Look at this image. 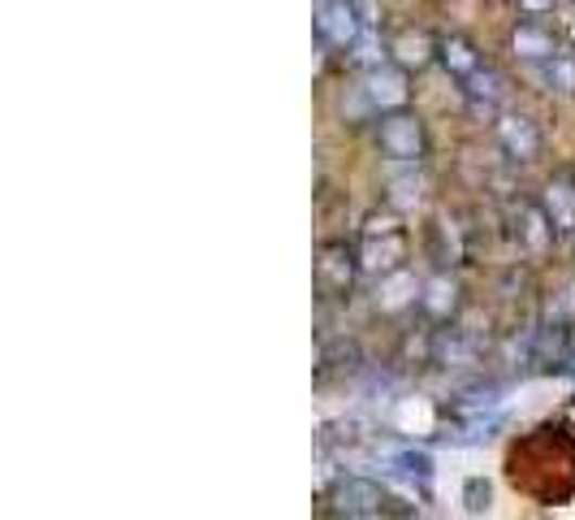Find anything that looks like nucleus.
Here are the masks:
<instances>
[{
    "instance_id": "nucleus-1",
    "label": "nucleus",
    "mask_w": 575,
    "mask_h": 520,
    "mask_svg": "<svg viewBox=\"0 0 575 520\" xmlns=\"http://www.w3.org/2000/svg\"><path fill=\"white\" fill-rule=\"evenodd\" d=\"M389 504H394V499H389L381 486L363 482V478L337 482V512H346V517H381V512H394Z\"/></svg>"
},
{
    "instance_id": "nucleus-2",
    "label": "nucleus",
    "mask_w": 575,
    "mask_h": 520,
    "mask_svg": "<svg viewBox=\"0 0 575 520\" xmlns=\"http://www.w3.org/2000/svg\"><path fill=\"white\" fill-rule=\"evenodd\" d=\"M381 148H385L389 156H398V161L420 156V148H424L420 122H416V117H389V122L381 126Z\"/></svg>"
},
{
    "instance_id": "nucleus-3",
    "label": "nucleus",
    "mask_w": 575,
    "mask_h": 520,
    "mask_svg": "<svg viewBox=\"0 0 575 520\" xmlns=\"http://www.w3.org/2000/svg\"><path fill=\"white\" fill-rule=\"evenodd\" d=\"M502 139H507V148H511L520 161H528V156L537 152V130H533L528 117H507V122H502Z\"/></svg>"
},
{
    "instance_id": "nucleus-4",
    "label": "nucleus",
    "mask_w": 575,
    "mask_h": 520,
    "mask_svg": "<svg viewBox=\"0 0 575 520\" xmlns=\"http://www.w3.org/2000/svg\"><path fill=\"white\" fill-rule=\"evenodd\" d=\"M546 208H550V221H554L559 230H575V191L567 182H554V187H550Z\"/></svg>"
},
{
    "instance_id": "nucleus-5",
    "label": "nucleus",
    "mask_w": 575,
    "mask_h": 520,
    "mask_svg": "<svg viewBox=\"0 0 575 520\" xmlns=\"http://www.w3.org/2000/svg\"><path fill=\"white\" fill-rule=\"evenodd\" d=\"M320 30H324L333 43H346V39H355V13H350L346 4H333V9H324Z\"/></svg>"
},
{
    "instance_id": "nucleus-6",
    "label": "nucleus",
    "mask_w": 575,
    "mask_h": 520,
    "mask_svg": "<svg viewBox=\"0 0 575 520\" xmlns=\"http://www.w3.org/2000/svg\"><path fill=\"white\" fill-rule=\"evenodd\" d=\"M368 91H372L376 104H398V100L407 96V91H403V78L389 74V69H376V74L368 78Z\"/></svg>"
},
{
    "instance_id": "nucleus-7",
    "label": "nucleus",
    "mask_w": 575,
    "mask_h": 520,
    "mask_svg": "<svg viewBox=\"0 0 575 520\" xmlns=\"http://www.w3.org/2000/svg\"><path fill=\"white\" fill-rule=\"evenodd\" d=\"M515 48H520L524 56H550V39H546L541 30H533V26H524V30L515 35Z\"/></svg>"
},
{
    "instance_id": "nucleus-8",
    "label": "nucleus",
    "mask_w": 575,
    "mask_h": 520,
    "mask_svg": "<svg viewBox=\"0 0 575 520\" xmlns=\"http://www.w3.org/2000/svg\"><path fill=\"white\" fill-rule=\"evenodd\" d=\"M550 87H559V91H575V61L567 56H554V65H550Z\"/></svg>"
},
{
    "instance_id": "nucleus-9",
    "label": "nucleus",
    "mask_w": 575,
    "mask_h": 520,
    "mask_svg": "<svg viewBox=\"0 0 575 520\" xmlns=\"http://www.w3.org/2000/svg\"><path fill=\"white\" fill-rule=\"evenodd\" d=\"M398 252H403V248H398V239H389L385 248H368V261H363V265H368V269H389Z\"/></svg>"
},
{
    "instance_id": "nucleus-10",
    "label": "nucleus",
    "mask_w": 575,
    "mask_h": 520,
    "mask_svg": "<svg viewBox=\"0 0 575 520\" xmlns=\"http://www.w3.org/2000/svg\"><path fill=\"white\" fill-rule=\"evenodd\" d=\"M398 56L420 65V61L429 56V39H420V35H403V39H398Z\"/></svg>"
},
{
    "instance_id": "nucleus-11",
    "label": "nucleus",
    "mask_w": 575,
    "mask_h": 520,
    "mask_svg": "<svg viewBox=\"0 0 575 520\" xmlns=\"http://www.w3.org/2000/svg\"><path fill=\"white\" fill-rule=\"evenodd\" d=\"M403 291H416V282H411V278H407V274H403V278H394V282H389V287H385V291H381V295H385V304H389V308H398V304H403V300H407V295H403Z\"/></svg>"
},
{
    "instance_id": "nucleus-12",
    "label": "nucleus",
    "mask_w": 575,
    "mask_h": 520,
    "mask_svg": "<svg viewBox=\"0 0 575 520\" xmlns=\"http://www.w3.org/2000/svg\"><path fill=\"white\" fill-rule=\"evenodd\" d=\"M446 291H455V287H446V282H433V287H429V300H424V304H429L433 313H446V304H455V295L446 300Z\"/></svg>"
},
{
    "instance_id": "nucleus-13",
    "label": "nucleus",
    "mask_w": 575,
    "mask_h": 520,
    "mask_svg": "<svg viewBox=\"0 0 575 520\" xmlns=\"http://www.w3.org/2000/svg\"><path fill=\"white\" fill-rule=\"evenodd\" d=\"M468 508H472V512L489 508V486H485V482H472V486H468Z\"/></svg>"
}]
</instances>
